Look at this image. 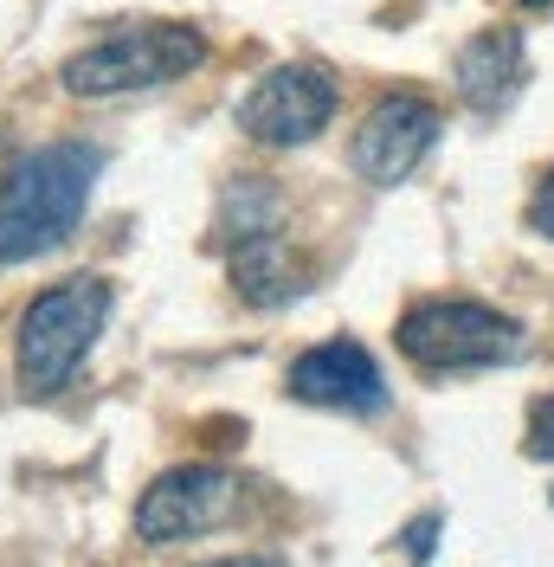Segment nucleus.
<instances>
[{
    "label": "nucleus",
    "instance_id": "1",
    "mask_svg": "<svg viewBox=\"0 0 554 567\" xmlns=\"http://www.w3.org/2000/svg\"><path fill=\"white\" fill-rule=\"evenodd\" d=\"M104 168L98 142H45L0 181V265H33L78 233Z\"/></svg>",
    "mask_w": 554,
    "mask_h": 567
},
{
    "label": "nucleus",
    "instance_id": "2",
    "mask_svg": "<svg viewBox=\"0 0 554 567\" xmlns=\"http://www.w3.org/2000/svg\"><path fill=\"white\" fill-rule=\"evenodd\" d=\"M110 322V284L104 278H65L39 290L13 336V381L27 400H52L84 368L91 342Z\"/></svg>",
    "mask_w": 554,
    "mask_h": 567
},
{
    "label": "nucleus",
    "instance_id": "3",
    "mask_svg": "<svg viewBox=\"0 0 554 567\" xmlns=\"http://www.w3.org/2000/svg\"><path fill=\"white\" fill-rule=\"evenodd\" d=\"M201 59H207L201 27L155 20V27H130V33H110L84 52H71L59 78L71 97H130V91H155V84L187 78Z\"/></svg>",
    "mask_w": 554,
    "mask_h": 567
},
{
    "label": "nucleus",
    "instance_id": "4",
    "mask_svg": "<svg viewBox=\"0 0 554 567\" xmlns=\"http://www.w3.org/2000/svg\"><path fill=\"white\" fill-rule=\"evenodd\" d=\"M400 354L425 374H464V368H496L522 354V322L471 303V297H425L393 329Z\"/></svg>",
    "mask_w": 554,
    "mask_h": 567
},
{
    "label": "nucleus",
    "instance_id": "5",
    "mask_svg": "<svg viewBox=\"0 0 554 567\" xmlns=\"http://www.w3.org/2000/svg\"><path fill=\"white\" fill-rule=\"evenodd\" d=\"M239 509V477L226 464H181L162 471L136 503V535L148 548L162 542H187V535H207L219 523H233Z\"/></svg>",
    "mask_w": 554,
    "mask_h": 567
},
{
    "label": "nucleus",
    "instance_id": "6",
    "mask_svg": "<svg viewBox=\"0 0 554 567\" xmlns=\"http://www.w3.org/2000/svg\"><path fill=\"white\" fill-rule=\"evenodd\" d=\"M336 116V84L316 65H277L265 71L239 104V130L265 148H304L329 130Z\"/></svg>",
    "mask_w": 554,
    "mask_h": 567
},
{
    "label": "nucleus",
    "instance_id": "7",
    "mask_svg": "<svg viewBox=\"0 0 554 567\" xmlns=\"http://www.w3.org/2000/svg\"><path fill=\"white\" fill-rule=\"evenodd\" d=\"M432 142H439V104L413 97V91H393V97H381L361 116L348 162H355V175L368 187H400L432 155Z\"/></svg>",
    "mask_w": 554,
    "mask_h": 567
},
{
    "label": "nucleus",
    "instance_id": "8",
    "mask_svg": "<svg viewBox=\"0 0 554 567\" xmlns=\"http://www.w3.org/2000/svg\"><path fill=\"white\" fill-rule=\"evenodd\" d=\"M304 406H329V413H381L387 406V374L361 342H316L290 361V381Z\"/></svg>",
    "mask_w": 554,
    "mask_h": 567
},
{
    "label": "nucleus",
    "instance_id": "9",
    "mask_svg": "<svg viewBox=\"0 0 554 567\" xmlns=\"http://www.w3.org/2000/svg\"><path fill=\"white\" fill-rule=\"evenodd\" d=\"M458 97L478 110V116H496V110H510V97L522 91V78H529V52H522V33L516 27H490L478 33L464 52H458Z\"/></svg>",
    "mask_w": 554,
    "mask_h": 567
},
{
    "label": "nucleus",
    "instance_id": "10",
    "mask_svg": "<svg viewBox=\"0 0 554 567\" xmlns=\"http://www.w3.org/2000/svg\"><path fill=\"white\" fill-rule=\"evenodd\" d=\"M226 246H233V290L252 310H284V303L304 297V265H297V251H290V239L277 226L239 233Z\"/></svg>",
    "mask_w": 554,
    "mask_h": 567
},
{
    "label": "nucleus",
    "instance_id": "11",
    "mask_svg": "<svg viewBox=\"0 0 554 567\" xmlns=\"http://www.w3.org/2000/svg\"><path fill=\"white\" fill-rule=\"evenodd\" d=\"M258 226H277V187H265V181L226 187V200H219V233L239 239V233H258Z\"/></svg>",
    "mask_w": 554,
    "mask_h": 567
},
{
    "label": "nucleus",
    "instance_id": "12",
    "mask_svg": "<svg viewBox=\"0 0 554 567\" xmlns=\"http://www.w3.org/2000/svg\"><path fill=\"white\" fill-rule=\"evenodd\" d=\"M529 458H548L554 464V393L529 406Z\"/></svg>",
    "mask_w": 554,
    "mask_h": 567
},
{
    "label": "nucleus",
    "instance_id": "13",
    "mask_svg": "<svg viewBox=\"0 0 554 567\" xmlns=\"http://www.w3.org/2000/svg\"><path fill=\"white\" fill-rule=\"evenodd\" d=\"M529 226H535L542 239H554V168H548V181L535 187V200H529Z\"/></svg>",
    "mask_w": 554,
    "mask_h": 567
},
{
    "label": "nucleus",
    "instance_id": "14",
    "mask_svg": "<svg viewBox=\"0 0 554 567\" xmlns=\"http://www.w3.org/2000/svg\"><path fill=\"white\" fill-rule=\"evenodd\" d=\"M432 535H439V516H419L413 529H407V555H413V561L432 555Z\"/></svg>",
    "mask_w": 554,
    "mask_h": 567
},
{
    "label": "nucleus",
    "instance_id": "15",
    "mask_svg": "<svg viewBox=\"0 0 554 567\" xmlns=\"http://www.w3.org/2000/svg\"><path fill=\"white\" fill-rule=\"evenodd\" d=\"M201 567H284L277 555H239V561H201Z\"/></svg>",
    "mask_w": 554,
    "mask_h": 567
},
{
    "label": "nucleus",
    "instance_id": "16",
    "mask_svg": "<svg viewBox=\"0 0 554 567\" xmlns=\"http://www.w3.org/2000/svg\"><path fill=\"white\" fill-rule=\"evenodd\" d=\"M522 7H554V0H522Z\"/></svg>",
    "mask_w": 554,
    "mask_h": 567
}]
</instances>
